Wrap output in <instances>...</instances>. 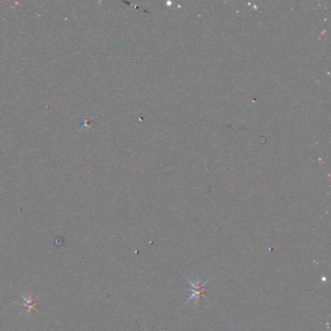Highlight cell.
<instances>
[{
    "label": "cell",
    "mask_w": 331,
    "mask_h": 331,
    "mask_svg": "<svg viewBox=\"0 0 331 331\" xmlns=\"http://www.w3.org/2000/svg\"><path fill=\"white\" fill-rule=\"evenodd\" d=\"M189 284H190V290H191V296L189 299L185 302L188 303L189 301H195V305L199 303L201 296H204L207 300V297L205 296V292L207 290V285H208V280L206 281H201V280H197V281H192L190 279H187Z\"/></svg>",
    "instance_id": "1"
}]
</instances>
